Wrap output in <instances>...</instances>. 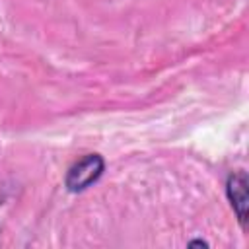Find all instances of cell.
Masks as SVG:
<instances>
[{"label": "cell", "mask_w": 249, "mask_h": 249, "mask_svg": "<svg viewBox=\"0 0 249 249\" xmlns=\"http://www.w3.org/2000/svg\"><path fill=\"white\" fill-rule=\"evenodd\" d=\"M103 169H105L103 158L99 154H88V156H84L82 160H78L68 169L66 179H64V185L72 193L86 191L91 183H95L101 177Z\"/></svg>", "instance_id": "obj_1"}, {"label": "cell", "mask_w": 249, "mask_h": 249, "mask_svg": "<svg viewBox=\"0 0 249 249\" xmlns=\"http://www.w3.org/2000/svg\"><path fill=\"white\" fill-rule=\"evenodd\" d=\"M226 193H228V198L231 202V208L233 212L237 214V220L239 224L245 228L247 224V175L243 171H235L228 177V183H226Z\"/></svg>", "instance_id": "obj_2"}, {"label": "cell", "mask_w": 249, "mask_h": 249, "mask_svg": "<svg viewBox=\"0 0 249 249\" xmlns=\"http://www.w3.org/2000/svg\"><path fill=\"white\" fill-rule=\"evenodd\" d=\"M189 245H202V247H206L208 243H206V241H202V239H195V241H191Z\"/></svg>", "instance_id": "obj_3"}]
</instances>
